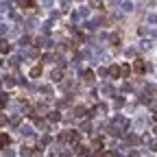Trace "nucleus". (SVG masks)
Masks as SVG:
<instances>
[{
    "mask_svg": "<svg viewBox=\"0 0 157 157\" xmlns=\"http://www.w3.org/2000/svg\"><path fill=\"white\" fill-rule=\"evenodd\" d=\"M133 70L135 72H146V63H144V59H135V63H133Z\"/></svg>",
    "mask_w": 157,
    "mask_h": 157,
    "instance_id": "f03ea898",
    "label": "nucleus"
},
{
    "mask_svg": "<svg viewBox=\"0 0 157 157\" xmlns=\"http://www.w3.org/2000/svg\"><path fill=\"white\" fill-rule=\"evenodd\" d=\"M7 144H11V137L7 133H0V148H5Z\"/></svg>",
    "mask_w": 157,
    "mask_h": 157,
    "instance_id": "7ed1b4c3",
    "label": "nucleus"
},
{
    "mask_svg": "<svg viewBox=\"0 0 157 157\" xmlns=\"http://www.w3.org/2000/svg\"><path fill=\"white\" fill-rule=\"evenodd\" d=\"M120 72H122V74H129V72H131V66H122Z\"/></svg>",
    "mask_w": 157,
    "mask_h": 157,
    "instance_id": "1a4fd4ad",
    "label": "nucleus"
},
{
    "mask_svg": "<svg viewBox=\"0 0 157 157\" xmlns=\"http://www.w3.org/2000/svg\"><path fill=\"white\" fill-rule=\"evenodd\" d=\"M74 153H76V155H85V148H83L81 144H74Z\"/></svg>",
    "mask_w": 157,
    "mask_h": 157,
    "instance_id": "0eeeda50",
    "label": "nucleus"
},
{
    "mask_svg": "<svg viewBox=\"0 0 157 157\" xmlns=\"http://www.w3.org/2000/svg\"><path fill=\"white\" fill-rule=\"evenodd\" d=\"M153 118H155V120H157V111H155V116H153Z\"/></svg>",
    "mask_w": 157,
    "mask_h": 157,
    "instance_id": "9b49d317",
    "label": "nucleus"
},
{
    "mask_svg": "<svg viewBox=\"0 0 157 157\" xmlns=\"http://www.w3.org/2000/svg\"><path fill=\"white\" fill-rule=\"evenodd\" d=\"M9 50H11V44H7L2 39V42H0V52H9Z\"/></svg>",
    "mask_w": 157,
    "mask_h": 157,
    "instance_id": "39448f33",
    "label": "nucleus"
},
{
    "mask_svg": "<svg viewBox=\"0 0 157 157\" xmlns=\"http://www.w3.org/2000/svg\"><path fill=\"white\" fill-rule=\"evenodd\" d=\"M107 72H109V76H113V78H118V76L122 74V72H120V68H118V66H111V68H109Z\"/></svg>",
    "mask_w": 157,
    "mask_h": 157,
    "instance_id": "20e7f679",
    "label": "nucleus"
},
{
    "mask_svg": "<svg viewBox=\"0 0 157 157\" xmlns=\"http://www.w3.org/2000/svg\"><path fill=\"white\" fill-rule=\"evenodd\" d=\"M42 74V66H35L33 70H31V76H39Z\"/></svg>",
    "mask_w": 157,
    "mask_h": 157,
    "instance_id": "6e6552de",
    "label": "nucleus"
},
{
    "mask_svg": "<svg viewBox=\"0 0 157 157\" xmlns=\"http://www.w3.org/2000/svg\"><path fill=\"white\" fill-rule=\"evenodd\" d=\"M103 157H116L113 153H103Z\"/></svg>",
    "mask_w": 157,
    "mask_h": 157,
    "instance_id": "9d476101",
    "label": "nucleus"
},
{
    "mask_svg": "<svg viewBox=\"0 0 157 157\" xmlns=\"http://www.w3.org/2000/svg\"><path fill=\"white\" fill-rule=\"evenodd\" d=\"M59 140H61V142H74L76 140V133L74 131H66V133L59 135Z\"/></svg>",
    "mask_w": 157,
    "mask_h": 157,
    "instance_id": "f257e3e1",
    "label": "nucleus"
},
{
    "mask_svg": "<svg viewBox=\"0 0 157 157\" xmlns=\"http://www.w3.org/2000/svg\"><path fill=\"white\" fill-rule=\"evenodd\" d=\"M52 78H55V81H61V78H63V72H61V70H55V72H52Z\"/></svg>",
    "mask_w": 157,
    "mask_h": 157,
    "instance_id": "423d86ee",
    "label": "nucleus"
}]
</instances>
